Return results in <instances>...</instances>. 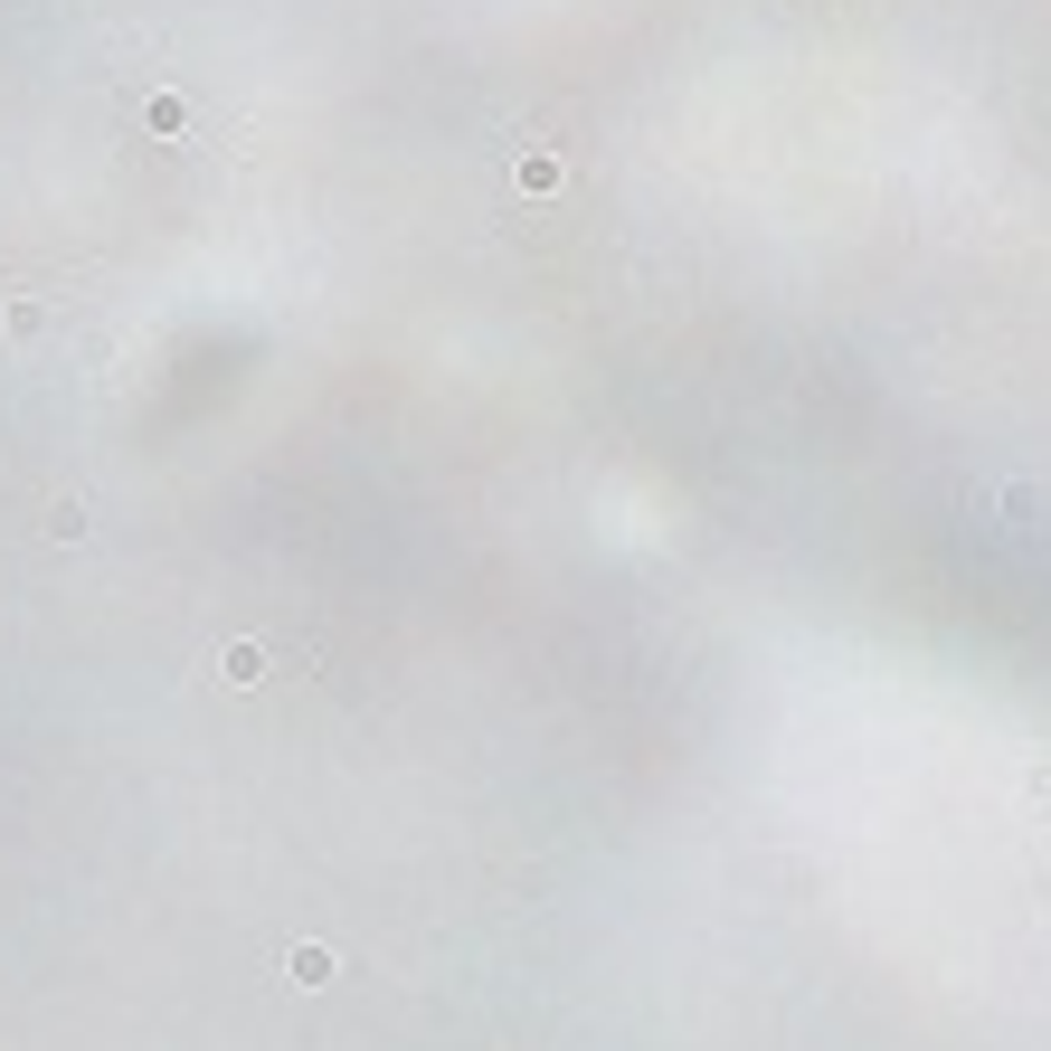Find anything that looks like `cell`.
<instances>
[{"label":"cell","instance_id":"6da1fadb","mask_svg":"<svg viewBox=\"0 0 1051 1051\" xmlns=\"http://www.w3.org/2000/svg\"><path fill=\"white\" fill-rule=\"evenodd\" d=\"M209 673L228 682V692H247V682H266V644H257V635H237V644H218V654H209Z\"/></svg>","mask_w":1051,"mask_h":1051},{"label":"cell","instance_id":"277c9868","mask_svg":"<svg viewBox=\"0 0 1051 1051\" xmlns=\"http://www.w3.org/2000/svg\"><path fill=\"white\" fill-rule=\"evenodd\" d=\"M284 976H294V985H332V947H323V938L284 947Z\"/></svg>","mask_w":1051,"mask_h":1051},{"label":"cell","instance_id":"3957f363","mask_svg":"<svg viewBox=\"0 0 1051 1051\" xmlns=\"http://www.w3.org/2000/svg\"><path fill=\"white\" fill-rule=\"evenodd\" d=\"M0 332H10V342H39V332H47V304H39V294H10V304H0Z\"/></svg>","mask_w":1051,"mask_h":1051},{"label":"cell","instance_id":"7a4b0ae2","mask_svg":"<svg viewBox=\"0 0 1051 1051\" xmlns=\"http://www.w3.org/2000/svg\"><path fill=\"white\" fill-rule=\"evenodd\" d=\"M47 540H67V550H76V540H95V512L76 502V492H57V502H47Z\"/></svg>","mask_w":1051,"mask_h":1051}]
</instances>
